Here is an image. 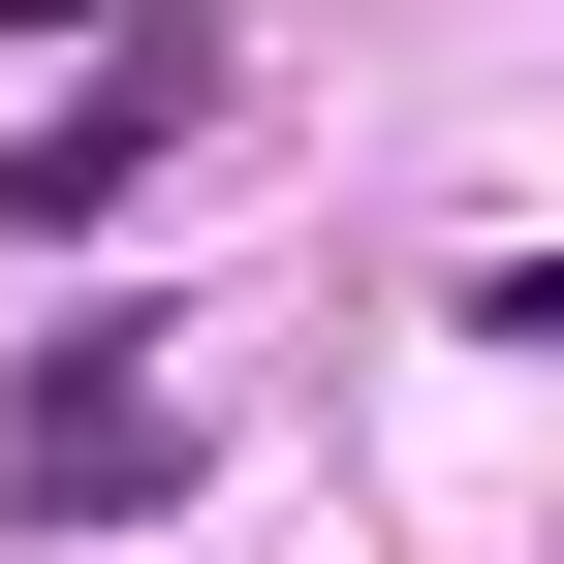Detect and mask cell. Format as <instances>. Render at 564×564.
<instances>
[{
    "label": "cell",
    "instance_id": "1",
    "mask_svg": "<svg viewBox=\"0 0 564 564\" xmlns=\"http://www.w3.org/2000/svg\"><path fill=\"white\" fill-rule=\"evenodd\" d=\"M188 126H220V32H188V0H126V32H95V95H32V126H0V220H32V251H95L126 188H188Z\"/></svg>",
    "mask_w": 564,
    "mask_h": 564
},
{
    "label": "cell",
    "instance_id": "2",
    "mask_svg": "<svg viewBox=\"0 0 564 564\" xmlns=\"http://www.w3.org/2000/svg\"><path fill=\"white\" fill-rule=\"evenodd\" d=\"M126 502H188V408L126 377V314H95L32 408H0V533H126Z\"/></svg>",
    "mask_w": 564,
    "mask_h": 564
},
{
    "label": "cell",
    "instance_id": "3",
    "mask_svg": "<svg viewBox=\"0 0 564 564\" xmlns=\"http://www.w3.org/2000/svg\"><path fill=\"white\" fill-rule=\"evenodd\" d=\"M470 345H564V251H502V282H470Z\"/></svg>",
    "mask_w": 564,
    "mask_h": 564
}]
</instances>
